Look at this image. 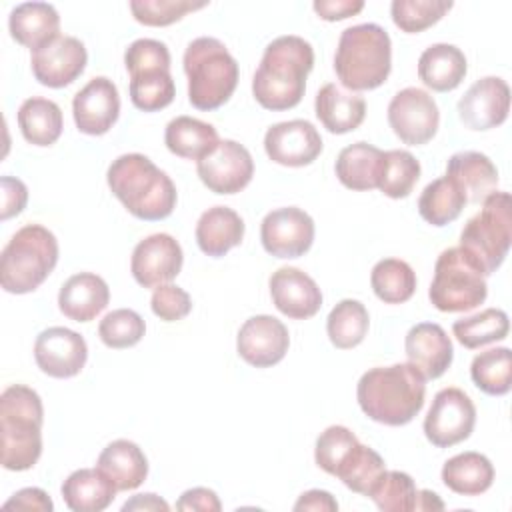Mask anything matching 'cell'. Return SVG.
<instances>
[{"mask_svg":"<svg viewBox=\"0 0 512 512\" xmlns=\"http://www.w3.org/2000/svg\"><path fill=\"white\" fill-rule=\"evenodd\" d=\"M314 68V48L300 36L274 38L252 78V94L266 110H288L300 104L306 78Z\"/></svg>","mask_w":512,"mask_h":512,"instance_id":"cell-1","label":"cell"},{"mask_svg":"<svg viewBox=\"0 0 512 512\" xmlns=\"http://www.w3.org/2000/svg\"><path fill=\"white\" fill-rule=\"evenodd\" d=\"M424 396L426 380L410 362L370 368L356 386L362 412L386 426L412 422L424 406Z\"/></svg>","mask_w":512,"mask_h":512,"instance_id":"cell-2","label":"cell"},{"mask_svg":"<svg viewBox=\"0 0 512 512\" xmlns=\"http://www.w3.org/2000/svg\"><path fill=\"white\" fill-rule=\"evenodd\" d=\"M106 180L122 206L140 220H164L176 208L174 182L144 154L132 152L112 160Z\"/></svg>","mask_w":512,"mask_h":512,"instance_id":"cell-3","label":"cell"},{"mask_svg":"<svg viewBox=\"0 0 512 512\" xmlns=\"http://www.w3.org/2000/svg\"><path fill=\"white\" fill-rule=\"evenodd\" d=\"M44 408L36 390L8 386L0 396L2 466L12 472L30 470L42 454Z\"/></svg>","mask_w":512,"mask_h":512,"instance_id":"cell-4","label":"cell"},{"mask_svg":"<svg viewBox=\"0 0 512 512\" xmlns=\"http://www.w3.org/2000/svg\"><path fill=\"white\" fill-rule=\"evenodd\" d=\"M334 70L342 88L350 92L382 86L392 70V42L388 32L372 22L346 28L338 40Z\"/></svg>","mask_w":512,"mask_h":512,"instance_id":"cell-5","label":"cell"},{"mask_svg":"<svg viewBox=\"0 0 512 512\" xmlns=\"http://www.w3.org/2000/svg\"><path fill=\"white\" fill-rule=\"evenodd\" d=\"M188 100L198 110H216L230 100L238 84V62L224 42L212 36L192 40L184 50Z\"/></svg>","mask_w":512,"mask_h":512,"instance_id":"cell-6","label":"cell"},{"mask_svg":"<svg viewBox=\"0 0 512 512\" xmlns=\"http://www.w3.org/2000/svg\"><path fill=\"white\" fill-rule=\"evenodd\" d=\"M58 262V240L42 224H26L8 240L0 258V284L10 294L34 292Z\"/></svg>","mask_w":512,"mask_h":512,"instance_id":"cell-7","label":"cell"},{"mask_svg":"<svg viewBox=\"0 0 512 512\" xmlns=\"http://www.w3.org/2000/svg\"><path fill=\"white\" fill-rule=\"evenodd\" d=\"M512 242V200L508 192H492L462 228L460 248L470 254L484 276L494 274L508 256Z\"/></svg>","mask_w":512,"mask_h":512,"instance_id":"cell-8","label":"cell"},{"mask_svg":"<svg viewBox=\"0 0 512 512\" xmlns=\"http://www.w3.org/2000/svg\"><path fill=\"white\" fill-rule=\"evenodd\" d=\"M488 296V284L478 262L460 246L446 248L434 266L428 290L432 306L440 312H468Z\"/></svg>","mask_w":512,"mask_h":512,"instance_id":"cell-9","label":"cell"},{"mask_svg":"<svg viewBox=\"0 0 512 512\" xmlns=\"http://www.w3.org/2000/svg\"><path fill=\"white\" fill-rule=\"evenodd\" d=\"M476 424V406L460 388L436 392L424 418V434L436 448H450L466 440Z\"/></svg>","mask_w":512,"mask_h":512,"instance_id":"cell-10","label":"cell"},{"mask_svg":"<svg viewBox=\"0 0 512 512\" xmlns=\"http://www.w3.org/2000/svg\"><path fill=\"white\" fill-rule=\"evenodd\" d=\"M388 124L392 132L408 146L430 142L440 124L436 100L422 88H404L388 104Z\"/></svg>","mask_w":512,"mask_h":512,"instance_id":"cell-11","label":"cell"},{"mask_svg":"<svg viewBox=\"0 0 512 512\" xmlns=\"http://www.w3.org/2000/svg\"><path fill=\"white\" fill-rule=\"evenodd\" d=\"M202 184L214 194H236L244 190L254 176V160L246 146L236 140H220V144L196 162Z\"/></svg>","mask_w":512,"mask_h":512,"instance_id":"cell-12","label":"cell"},{"mask_svg":"<svg viewBox=\"0 0 512 512\" xmlns=\"http://www.w3.org/2000/svg\"><path fill=\"white\" fill-rule=\"evenodd\" d=\"M264 250L276 258H300L314 242V220L296 206L268 212L260 224Z\"/></svg>","mask_w":512,"mask_h":512,"instance_id":"cell-13","label":"cell"},{"mask_svg":"<svg viewBox=\"0 0 512 512\" xmlns=\"http://www.w3.org/2000/svg\"><path fill=\"white\" fill-rule=\"evenodd\" d=\"M184 254L170 234H152L140 240L130 258V272L144 288H158L174 280L182 270Z\"/></svg>","mask_w":512,"mask_h":512,"instance_id":"cell-14","label":"cell"},{"mask_svg":"<svg viewBox=\"0 0 512 512\" xmlns=\"http://www.w3.org/2000/svg\"><path fill=\"white\" fill-rule=\"evenodd\" d=\"M290 346L288 328L282 320L258 314L248 318L236 336V350L244 362L254 368H270L278 364Z\"/></svg>","mask_w":512,"mask_h":512,"instance_id":"cell-15","label":"cell"},{"mask_svg":"<svg viewBox=\"0 0 512 512\" xmlns=\"http://www.w3.org/2000/svg\"><path fill=\"white\" fill-rule=\"evenodd\" d=\"M88 54L84 44L74 36H58L46 46L32 52L30 66L34 78L48 88L72 84L86 68Z\"/></svg>","mask_w":512,"mask_h":512,"instance_id":"cell-16","label":"cell"},{"mask_svg":"<svg viewBox=\"0 0 512 512\" xmlns=\"http://www.w3.org/2000/svg\"><path fill=\"white\" fill-rule=\"evenodd\" d=\"M86 358V340L64 326L42 330L34 342V360L38 368L52 378H72L80 374Z\"/></svg>","mask_w":512,"mask_h":512,"instance_id":"cell-17","label":"cell"},{"mask_svg":"<svg viewBox=\"0 0 512 512\" xmlns=\"http://www.w3.org/2000/svg\"><path fill=\"white\" fill-rule=\"evenodd\" d=\"M268 158L280 166H308L322 152V138L308 120H286L270 126L264 134Z\"/></svg>","mask_w":512,"mask_h":512,"instance_id":"cell-18","label":"cell"},{"mask_svg":"<svg viewBox=\"0 0 512 512\" xmlns=\"http://www.w3.org/2000/svg\"><path fill=\"white\" fill-rule=\"evenodd\" d=\"M510 112V88L498 76L476 80L458 100V116L470 130L500 126Z\"/></svg>","mask_w":512,"mask_h":512,"instance_id":"cell-19","label":"cell"},{"mask_svg":"<svg viewBox=\"0 0 512 512\" xmlns=\"http://www.w3.org/2000/svg\"><path fill=\"white\" fill-rule=\"evenodd\" d=\"M76 128L88 136L106 134L118 120L120 96L116 84L106 76L92 78L72 100Z\"/></svg>","mask_w":512,"mask_h":512,"instance_id":"cell-20","label":"cell"},{"mask_svg":"<svg viewBox=\"0 0 512 512\" xmlns=\"http://www.w3.org/2000/svg\"><path fill=\"white\" fill-rule=\"evenodd\" d=\"M274 306L292 320L312 318L322 306V292L314 278L294 266H282L270 276Z\"/></svg>","mask_w":512,"mask_h":512,"instance_id":"cell-21","label":"cell"},{"mask_svg":"<svg viewBox=\"0 0 512 512\" xmlns=\"http://www.w3.org/2000/svg\"><path fill=\"white\" fill-rule=\"evenodd\" d=\"M408 362L424 376V380L440 378L452 364L454 348L446 330L434 322L412 326L404 340Z\"/></svg>","mask_w":512,"mask_h":512,"instance_id":"cell-22","label":"cell"},{"mask_svg":"<svg viewBox=\"0 0 512 512\" xmlns=\"http://www.w3.org/2000/svg\"><path fill=\"white\" fill-rule=\"evenodd\" d=\"M110 302V290L104 278L92 272L70 276L58 292L60 312L74 322L94 320Z\"/></svg>","mask_w":512,"mask_h":512,"instance_id":"cell-23","label":"cell"},{"mask_svg":"<svg viewBox=\"0 0 512 512\" xmlns=\"http://www.w3.org/2000/svg\"><path fill=\"white\" fill-rule=\"evenodd\" d=\"M10 36L32 52L60 36V16L48 2H24L8 16Z\"/></svg>","mask_w":512,"mask_h":512,"instance_id":"cell-24","label":"cell"},{"mask_svg":"<svg viewBox=\"0 0 512 512\" xmlns=\"http://www.w3.org/2000/svg\"><path fill=\"white\" fill-rule=\"evenodd\" d=\"M316 118L332 134H346L356 130L366 116V102L360 94L344 90L330 82L324 84L314 100Z\"/></svg>","mask_w":512,"mask_h":512,"instance_id":"cell-25","label":"cell"},{"mask_svg":"<svg viewBox=\"0 0 512 512\" xmlns=\"http://www.w3.org/2000/svg\"><path fill=\"white\" fill-rule=\"evenodd\" d=\"M446 176L464 192L470 204H480L498 186L496 166L486 154L474 150L452 154L446 164Z\"/></svg>","mask_w":512,"mask_h":512,"instance_id":"cell-26","label":"cell"},{"mask_svg":"<svg viewBox=\"0 0 512 512\" xmlns=\"http://www.w3.org/2000/svg\"><path fill=\"white\" fill-rule=\"evenodd\" d=\"M468 70L464 52L454 44H432L418 58V76L434 92H450L460 86Z\"/></svg>","mask_w":512,"mask_h":512,"instance_id":"cell-27","label":"cell"},{"mask_svg":"<svg viewBox=\"0 0 512 512\" xmlns=\"http://www.w3.org/2000/svg\"><path fill=\"white\" fill-rule=\"evenodd\" d=\"M244 238V220L238 212L228 206H212L198 218L196 224V242L198 248L212 256L220 258Z\"/></svg>","mask_w":512,"mask_h":512,"instance_id":"cell-28","label":"cell"},{"mask_svg":"<svg viewBox=\"0 0 512 512\" xmlns=\"http://www.w3.org/2000/svg\"><path fill=\"white\" fill-rule=\"evenodd\" d=\"M116 486L100 468L74 470L62 484V498L74 512H102L116 498Z\"/></svg>","mask_w":512,"mask_h":512,"instance_id":"cell-29","label":"cell"},{"mask_svg":"<svg viewBox=\"0 0 512 512\" xmlns=\"http://www.w3.org/2000/svg\"><path fill=\"white\" fill-rule=\"evenodd\" d=\"M116 486V490H134L148 476V460L138 444L130 440H114L110 442L98 456L96 462Z\"/></svg>","mask_w":512,"mask_h":512,"instance_id":"cell-30","label":"cell"},{"mask_svg":"<svg viewBox=\"0 0 512 512\" xmlns=\"http://www.w3.org/2000/svg\"><path fill=\"white\" fill-rule=\"evenodd\" d=\"M164 142L172 154L198 162L220 144V138L212 124L192 116H176L164 130Z\"/></svg>","mask_w":512,"mask_h":512,"instance_id":"cell-31","label":"cell"},{"mask_svg":"<svg viewBox=\"0 0 512 512\" xmlns=\"http://www.w3.org/2000/svg\"><path fill=\"white\" fill-rule=\"evenodd\" d=\"M442 482L456 494L480 496L494 482V466L480 452H462L444 462Z\"/></svg>","mask_w":512,"mask_h":512,"instance_id":"cell-32","label":"cell"},{"mask_svg":"<svg viewBox=\"0 0 512 512\" xmlns=\"http://www.w3.org/2000/svg\"><path fill=\"white\" fill-rule=\"evenodd\" d=\"M384 152L368 142H354L340 150L336 158V176L350 190H372L378 186V174Z\"/></svg>","mask_w":512,"mask_h":512,"instance_id":"cell-33","label":"cell"},{"mask_svg":"<svg viewBox=\"0 0 512 512\" xmlns=\"http://www.w3.org/2000/svg\"><path fill=\"white\" fill-rule=\"evenodd\" d=\"M18 126L26 142L34 146H50L62 134V110L54 100L28 98L18 108Z\"/></svg>","mask_w":512,"mask_h":512,"instance_id":"cell-34","label":"cell"},{"mask_svg":"<svg viewBox=\"0 0 512 512\" xmlns=\"http://www.w3.org/2000/svg\"><path fill=\"white\" fill-rule=\"evenodd\" d=\"M466 204L464 192L448 176H442L422 190L418 198V212L428 224L440 228L454 222Z\"/></svg>","mask_w":512,"mask_h":512,"instance_id":"cell-35","label":"cell"},{"mask_svg":"<svg viewBox=\"0 0 512 512\" xmlns=\"http://www.w3.org/2000/svg\"><path fill=\"white\" fill-rule=\"evenodd\" d=\"M370 326V316L360 300L344 298L340 300L326 318V332L330 342L340 350H350L358 346Z\"/></svg>","mask_w":512,"mask_h":512,"instance_id":"cell-36","label":"cell"},{"mask_svg":"<svg viewBox=\"0 0 512 512\" xmlns=\"http://www.w3.org/2000/svg\"><path fill=\"white\" fill-rule=\"evenodd\" d=\"M370 286L384 304H402L416 292V274L400 258H384L374 264Z\"/></svg>","mask_w":512,"mask_h":512,"instance_id":"cell-37","label":"cell"},{"mask_svg":"<svg viewBox=\"0 0 512 512\" xmlns=\"http://www.w3.org/2000/svg\"><path fill=\"white\" fill-rule=\"evenodd\" d=\"M472 382L490 396H504L512 388V352L510 348H490L474 356L470 366Z\"/></svg>","mask_w":512,"mask_h":512,"instance_id":"cell-38","label":"cell"},{"mask_svg":"<svg viewBox=\"0 0 512 512\" xmlns=\"http://www.w3.org/2000/svg\"><path fill=\"white\" fill-rule=\"evenodd\" d=\"M508 330V314L500 308H486L474 316L456 320L452 326L456 340L468 350H476L480 346L504 340L508 336Z\"/></svg>","mask_w":512,"mask_h":512,"instance_id":"cell-39","label":"cell"},{"mask_svg":"<svg viewBox=\"0 0 512 512\" xmlns=\"http://www.w3.org/2000/svg\"><path fill=\"white\" fill-rule=\"evenodd\" d=\"M384 472L386 464L382 456L370 446L358 442L346 456V460L340 464L334 476L340 478L344 486L350 488L352 492L368 496Z\"/></svg>","mask_w":512,"mask_h":512,"instance_id":"cell-40","label":"cell"},{"mask_svg":"<svg viewBox=\"0 0 512 512\" xmlns=\"http://www.w3.org/2000/svg\"><path fill=\"white\" fill-rule=\"evenodd\" d=\"M420 178V162L408 150H386L378 174V190L388 198H406Z\"/></svg>","mask_w":512,"mask_h":512,"instance_id":"cell-41","label":"cell"},{"mask_svg":"<svg viewBox=\"0 0 512 512\" xmlns=\"http://www.w3.org/2000/svg\"><path fill=\"white\" fill-rule=\"evenodd\" d=\"M176 94L170 70H152L130 76V100L142 112H158L172 104Z\"/></svg>","mask_w":512,"mask_h":512,"instance_id":"cell-42","label":"cell"},{"mask_svg":"<svg viewBox=\"0 0 512 512\" xmlns=\"http://www.w3.org/2000/svg\"><path fill=\"white\" fill-rule=\"evenodd\" d=\"M416 484L410 474L400 470H386L368 498L384 512H410L416 506Z\"/></svg>","mask_w":512,"mask_h":512,"instance_id":"cell-43","label":"cell"},{"mask_svg":"<svg viewBox=\"0 0 512 512\" xmlns=\"http://www.w3.org/2000/svg\"><path fill=\"white\" fill-rule=\"evenodd\" d=\"M450 8L452 2L448 0H394L390 14L402 32L418 34L434 26Z\"/></svg>","mask_w":512,"mask_h":512,"instance_id":"cell-44","label":"cell"},{"mask_svg":"<svg viewBox=\"0 0 512 512\" xmlns=\"http://www.w3.org/2000/svg\"><path fill=\"white\" fill-rule=\"evenodd\" d=\"M146 332L144 318L130 308L108 312L98 324V336L108 348H130L142 340Z\"/></svg>","mask_w":512,"mask_h":512,"instance_id":"cell-45","label":"cell"},{"mask_svg":"<svg viewBox=\"0 0 512 512\" xmlns=\"http://www.w3.org/2000/svg\"><path fill=\"white\" fill-rule=\"evenodd\" d=\"M206 4L192 0H132L130 10L134 20L144 26H170Z\"/></svg>","mask_w":512,"mask_h":512,"instance_id":"cell-46","label":"cell"},{"mask_svg":"<svg viewBox=\"0 0 512 512\" xmlns=\"http://www.w3.org/2000/svg\"><path fill=\"white\" fill-rule=\"evenodd\" d=\"M356 444H358V438L350 428L340 424L328 426L316 440L314 460L324 472L334 476Z\"/></svg>","mask_w":512,"mask_h":512,"instance_id":"cell-47","label":"cell"},{"mask_svg":"<svg viewBox=\"0 0 512 512\" xmlns=\"http://www.w3.org/2000/svg\"><path fill=\"white\" fill-rule=\"evenodd\" d=\"M124 66L130 76L152 70H170V52L160 40L138 38L126 48Z\"/></svg>","mask_w":512,"mask_h":512,"instance_id":"cell-48","label":"cell"},{"mask_svg":"<svg viewBox=\"0 0 512 512\" xmlns=\"http://www.w3.org/2000/svg\"><path fill=\"white\" fill-rule=\"evenodd\" d=\"M150 308L160 320L176 322L190 314L192 300L184 288L168 282V284L154 288L152 298H150Z\"/></svg>","mask_w":512,"mask_h":512,"instance_id":"cell-49","label":"cell"},{"mask_svg":"<svg viewBox=\"0 0 512 512\" xmlns=\"http://www.w3.org/2000/svg\"><path fill=\"white\" fill-rule=\"evenodd\" d=\"M2 188V220H8L16 214H20L28 202V188L20 178L14 176H2L0 178Z\"/></svg>","mask_w":512,"mask_h":512,"instance_id":"cell-50","label":"cell"},{"mask_svg":"<svg viewBox=\"0 0 512 512\" xmlns=\"http://www.w3.org/2000/svg\"><path fill=\"white\" fill-rule=\"evenodd\" d=\"M176 508L178 510H192V512H218L222 508L218 496L214 490L210 488H190L186 490L178 502H176Z\"/></svg>","mask_w":512,"mask_h":512,"instance_id":"cell-51","label":"cell"},{"mask_svg":"<svg viewBox=\"0 0 512 512\" xmlns=\"http://www.w3.org/2000/svg\"><path fill=\"white\" fill-rule=\"evenodd\" d=\"M312 8L322 20L336 22V20L356 16L364 8V2L362 0H316Z\"/></svg>","mask_w":512,"mask_h":512,"instance_id":"cell-52","label":"cell"},{"mask_svg":"<svg viewBox=\"0 0 512 512\" xmlns=\"http://www.w3.org/2000/svg\"><path fill=\"white\" fill-rule=\"evenodd\" d=\"M4 508H16V510H42L50 512L54 508L50 496L42 488H22L18 490L10 500L4 502Z\"/></svg>","mask_w":512,"mask_h":512,"instance_id":"cell-53","label":"cell"},{"mask_svg":"<svg viewBox=\"0 0 512 512\" xmlns=\"http://www.w3.org/2000/svg\"><path fill=\"white\" fill-rule=\"evenodd\" d=\"M294 510H314V512H336L338 502L334 496L326 490H308L304 492L298 502L294 504Z\"/></svg>","mask_w":512,"mask_h":512,"instance_id":"cell-54","label":"cell"},{"mask_svg":"<svg viewBox=\"0 0 512 512\" xmlns=\"http://www.w3.org/2000/svg\"><path fill=\"white\" fill-rule=\"evenodd\" d=\"M122 510L124 512H128V510H138V512H142V510H162V512H166V510H170V506L160 496L148 492V494L132 496L128 502H124Z\"/></svg>","mask_w":512,"mask_h":512,"instance_id":"cell-55","label":"cell"},{"mask_svg":"<svg viewBox=\"0 0 512 512\" xmlns=\"http://www.w3.org/2000/svg\"><path fill=\"white\" fill-rule=\"evenodd\" d=\"M444 502L438 498L436 492L430 490H418L416 492V506L414 510H442Z\"/></svg>","mask_w":512,"mask_h":512,"instance_id":"cell-56","label":"cell"}]
</instances>
